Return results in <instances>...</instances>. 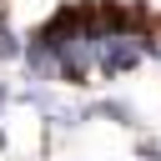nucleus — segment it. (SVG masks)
Listing matches in <instances>:
<instances>
[{
  "instance_id": "obj_2",
  "label": "nucleus",
  "mask_w": 161,
  "mask_h": 161,
  "mask_svg": "<svg viewBox=\"0 0 161 161\" xmlns=\"http://www.w3.org/2000/svg\"><path fill=\"white\" fill-rule=\"evenodd\" d=\"M151 50H156V55H161V35H156V40H151Z\"/></svg>"
},
{
  "instance_id": "obj_1",
  "label": "nucleus",
  "mask_w": 161,
  "mask_h": 161,
  "mask_svg": "<svg viewBox=\"0 0 161 161\" xmlns=\"http://www.w3.org/2000/svg\"><path fill=\"white\" fill-rule=\"evenodd\" d=\"M0 55H20V45H15V35L0 25Z\"/></svg>"
}]
</instances>
